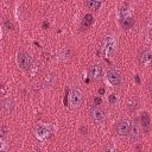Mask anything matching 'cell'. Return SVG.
Returning <instances> with one entry per match:
<instances>
[{
    "label": "cell",
    "mask_w": 152,
    "mask_h": 152,
    "mask_svg": "<svg viewBox=\"0 0 152 152\" xmlns=\"http://www.w3.org/2000/svg\"><path fill=\"white\" fill-rule=\"evenodd\" d=\"M17 62H18V65L21 68V69H28L30 65H31V62H32V58L31 56L25 52V51H21L18 53L17 56Z\"/></svg>",
    "instance_id": "6da1fadb"
},
{
    "label": "cell",
    "mask_w": 152,
    "mask_h": 152,
    "mask_svg": "<svg viewBox=\"0 0 152 152\" xmlns=\"http://www.w3.org/2000/svg\"><path fill=\"white\" fill-rule=\"evenodd\" d=\"M129 128H131V121L128 119H122L118 122L116 132L119 135H128Z\"/></svg>",
    "instance_id": "7a4b0ae2"
},
{
    "label": "cell",
    "mask_w": 152,
    "mask_h": 152,
    "mask_svg": "<svg viewBox=\"0 0 152 152\" xmlns=\"http://www.w3.org/2000/svg\"><path fill=\"white\" fill-rule=\"evenodd\" d=\"M43 26H44V27H46V26H49V24H48V23H44V24H43Z\"/></svg>",
    "instance_id": "603a6c76"
},
{
    "label": "cell",
    "mask_w": 152,
    "mask_h": 152,
    "mask_svg": "<svg viewBox=\"0 0 152 152\" xmlns=\"http://www.w3.org/2000/svg\"><path fill=\"white\" fill-rule=\"evenodd\" d=\"M86 4L90 10H99V7L101 6V1H94V0H89Z\"/></svg>",
    "instance_id": "5bb4252c"
},
{
    "label": "cell",
    "mask_w": 152,
    "mask_h": 152,
    "mask_svg": "<svg viewBox=\"0 0 152 152\" xmlns=\"http://www.w3.org/2000/svg\"><path fill=\"white\" fill-rule=\"evenodd\" d=\"M107 78H108L109 83H112L113 86H119L121 83V75L115 69H109L107 71Z\"/></svg>",
    "instance_id": "277c9868"
},
{
    "label": "cell",
    "mask_w": 152,
    "mask_h": 152,
    "mask_svg": "<svg viewBox=\"0 0 152 152\" xmlns=\"http://www.w3.org/2000/svg\"><path fill=\"white\" fill-rule=\"evenodd\" d=\"M150 122H151V119H150L148 113L147 112H142L141 115H140V125H141V127L145 128V129H148Z\"/></svg>",
    "instance_id": "30bf717a"
},
{
    "label": "cell",
    "mask_w": 152,
    "mask_h": 152,
    "mask_svg": "<svg viewBox=\"0 0 152 152\" xmlns=\"http://www.w3.org/2000/svg\"><path fill=\"white\" fill-rule=\"evenodd\" d=\"M148 89H150V91H152V78L150 80V83H148Z\"/></svg>",
    "instance_id": "44dd1931"
},
{
    "label": "cell",
    "mask_w": 152,
    "mask_h": 152,
    "mask_svg": "<svg viewBox=\"0 0 152 152\" xmlns=\"http://www.w3.org/2000/svg\"><path fill=\"white\" fill-rule=\"evenodd\" d=\"M133 24H134V20H133V18H131V17L124 18L122 21H121V25H122L124 28H131V27L133 26Z\"/></svg>",
    "instance_id": "7c38bea8"
},
{
    "label": "cell",
    "mask_w": 152,
    "mask_h": 152,
    "mask_svg": "<svg viewBox=\"0 0 152 152\" xmlns=\"http://www.w3.org/2000/svg\"><path fill=\"white\" fill-rule=\"evenodd\" d=\"M78 152H84V151H78Z\"/></svg>",
    "instance_id": "cb8c5ba5"
},
{
    "label": "cell",
    "mask_w": 152,
    "mask_h": 152,
    "mask_svg": "<svg viewBox=\"0 0 152 152\" xmlns=\"http://www.w3.org/2000/svg\"><path fill=\"white\" fill-rule=\"evenodd\" d=\"M152 61V50L150 49H145L142 52H141V62L144 63H148Z\"/></svg>",
    "instance_id": "8fae6325"
},
{
    "label": "cell",
    "mask_w": 152,
    "mask_h": 152,
    "mask_svg": "<svg viewBox=\"0 0 152 152\" xmlns=\"http://www.w3.org/2000/svg\"><path fill=\"white\" fill-rule=\"evenodd\" d=\"M94 103H95V104H100V103H101V99H100V97H95V99H94Z\"/></svg>",
    "instance_id": "e0dca14e"
},
{
    "label": "cell",
    "mask_w": 152,
    "mask_h": 152,
    "mask_svg": "<svg viewBox=\"0 0 152 152\" xmlns=\"http://www.w3.org/2000/svg\"><path fill=\"white\" fill-rule=\"evenodd\" d=\"M115 101H116L115 95H114V94H110V95H109V102H110V103H114Z\"/></svg>",
    "instance_id": "9a60e30c"
},
{
    "label": "cell",
    "mask_w": 152,
    "mask_h": 152,
    "mask_svg": "<svg viewBox=\"0 0 152 152\" xmlns=\"http://www.w3.org/2000/svg\"><path fill=\"white\" fill-rule=\"evenodd\" d=\"M81 101H82L81 91L77 88H72L70 91V102H71L72 107H78L81 104Z\"/></svg>",
    "instance_id": "8992f818"
},
{
    "label": "cell",
    "mask_w": 152,
    "mask_h": 152,
    "mask_svg": "<svg viewBox=\"0 0 152 152\" xmlns=\"http://www.w3.org/2000/svg\"><path fill=\"white\" fill-rule=\"evenodd\" d=\"M5 25H6L8 28H12V27H13V25H12V24H11L8 20H7V21H5Z\"/></svg>",
    "instance_id": "d6986e66"
},
{
    "label": "cell",
    "mask_w": 152,
    "mask_h": 152,
    "mask_svg": "<svg viewBox=\"0 0 152 152\" xmlns=\"http://www.w3.org/2000/svg\"><path fill=\"white\" fill-rule=\"evenodd\" d=\"M87 132H88V128L84 127V126H82V127H81V133H82V134H87Z\"/></svg>",
    "instance_id": "2e32d148"
},
{
    "label": "cell",
    "mask_w": 152,
    "mask_h": 152,
    "mask_svg": "<svg viewBox=\"0 0 152 152\" xmlns=\"http://www.w3.org/2000/svg\"><path fill=\"white\" fill-rule=\"evenodd\" d=\"M104 91H106V90H104V88H100V89H99V94H100V95H103V94H104Z\"/></svg>",
    "instance_id": "ffe728a7"
},
{
    "label": "cell",
    "mask_w": 152,
    "mask_h": 152,
    "mask_svg": "<svg viewBox=\"0 0 152 152\" xmlns=\"http://www.w3.org/2000/svg\"><path fill=\"white\" fill-rule=\"evenodd\" d=\"M141 135V129H140V125L138 124V121H133L131 122V128H129V133H128V137L132 141H135L140 138Z\"/></svg>",
    "instance_id": "3957f363"
},
{
    "label": "cell",
    "mask_w": 152,
    "mask_h": 152,
    "mask_svg": "<svg viewBox=\"0 0 152 152\" xmlns=\"http://www.w3.org/2000/svg\"><path fill=\"white\" fill-rule=\"evenodd\" d=\"M34 134H36V137H37L39 140L44 141V140L48 138V135H49V129H48L44 125H38V126H36V128H34Z\"/></svg>",
    "instance_id": "52a82bcc"
},
{
    "label": "cell",
    "mask_w": 152,
    "mask_h": 152,
    "mask_svg": "<svg viewBox=\"0 0 152 152\" xmlns=\"http://www.w3.org/2000/svg\"><path fill=\"white\" fill-rule=\"evenodd\" d=\"M102 75V68L99 65V64H95L93 65L90 69H89V76L93 78V80H99Z\"/></svg>",
    "instance_id": "ba28073f"
},
{
    "label": "cell",
    "mask_w": 152,
    "mask_h": 152,
    "mask_svg": "<svg viewBox=\"0 0 152 152\" xmlns=\"http://www.w3.org/2000/svg\"><path fill=\"white\" fill-rule=\"evenodd\" d=\"M6 152H10V151H6Z\"/></svg>",
    "instance_id": "d4e9b609"
},
{
    "label": "cell",
    "mask_w": 152,
    "mask_h": 152,
    "mask_svg": "<svg viewBox=\"0 0 152 152\" xmlns=\"http://www.w3.org/2000/svg\"><path fill=\"white\" fill-rule=\"evenodd\" d=\"M90 116H91V119H93L94 121L101 124V122L103 121V119H104V112H103L100 107L94 106V107L90 108Z\"/></svg>",
    "instance_id": "5b68a950"
},
{
    "label": "cell",
    "mask_w": 152,
    "mask_h": 152,
    "mask_svg": "<svg viewBox=\"0 0 152 152\" xmlns=\"http://www.w3.org/2000/svg\"><path fill=\"white\" fill-rule=\"evenodd\" d=\"M93 21H94V17L91 14H86L84 18H83V23L82 24H83V26L88 27V26H90L93 24Z\"/></svg>",
    "instance_id": "4fadbf2b"
},
{
    "label": "cell",
    "mask_w": 152,
    "mask_h": 152,
    "mask_svg": "<svg viewBox=\"0 0 152 152\" xmlns=\"http://www.w3.org/2000/svg\"><path fill=\"white\" fill-rule=\"evenodd\" d=\"M13 100L11 99V97H6V99H4V101H2V110H4V113L5 114H10L11 112H12V109H13Z\"/></svg>",
    "instance_id": "9c48e42d"
},
{
    "label": "cell",
    "mask_w": 152,
    "mask_h": 152,
    "mask_svg": "<svg viewBox=\"0 0 152 152\" xmlns=\"http://www.w3.org/2000/svg\"><path fill=\"white\" fill-rule=\"evenodd\" d=\"M5 134H6V128H5V126H2L1 127V137H5Z\"/></svg>",
    "instance_id": "ac0fdd59"
},
{
    "label": "cell",
    "mask_w": 152,
    "mask_h": 152,
    "mask_svg": "<svg viewBox=\"0 0 152 152\" xmlns=\"http://www.w3.org/2000/svg\"><path fill=\"white\" fill-rule=\"evenodd\" d=\"M135 81H137V83H139V82H140V80H139V77H138V75L135 76Z\"/></svg>",
    "instance_id": "7402d4cb"
}]
</instances>
